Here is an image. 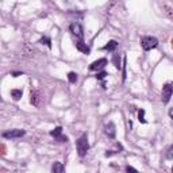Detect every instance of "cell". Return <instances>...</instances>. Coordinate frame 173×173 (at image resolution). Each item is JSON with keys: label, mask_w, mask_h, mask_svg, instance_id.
<instances>
[{"label": "cell", "mask_w": 173, "mask_h": 173, "mask_svg": "<svg viewBox=\"0 0 173 173\" xmlns=\"http://www.w3.org/2000/svg\"><path fill=\"white\" fill-rule=\"evenodd\" d=\"M77 153H79L80 157H84L86 154V152L89 150V143H88V137H86V134H83L81 137L77 139Z\"/></svg>", "instance_id": "obj_1"}, {"label": "cell", "mask_w": 173, "mask_h": 173, "mask_svg": "<svg viewBox=\"0 0 173 173\" xmlns=\"http://www.w3.org/2000/svg\"><path fill=\"white\" fill-rule=\"evenodd\" d=\"M69 30H70L72 35L76 37V39L79 41H84V31H83V26L79 22H73L69 26Z\"/></svg>", "instance_id": "obj_2"}, {"label": "cell", "mask_w": 173, "mask_h": 173, "mask_svg": "<svg viewBox=\"0 0 173 173\" xmlns=\"http://www.w3.org/2000/svg\"><path fill=\"white\" fill-rule=\"evenodd\" d=\"M141 45H142V49L143 50H152V49L157 47L158 46V39L154 38V37H143L141 39Z\"/></svg>", "instance_id": "obj_3"}, {"label": "cell", "mask_w": 173, "mask_h": 173, "mask_svg": "<svg viewBox=\"0 0 173 173\" xmlns=\"http://www.w3.org/2000/svg\"><path fill=\"white\" fill-rule=\"evenodd\" d=\"M50 135L54 138V139L58 141V142H68V137H66V135H62V127L61 126H57L56 129L51 130Z\"/></svg>", "instance_id": "obj_4"}, {"label": "cell", "mask_w": 173, "mask_h": 173, "mask_svg": "<svg viewBox=\"0 0 173 173\" xmlns=\"http://www.w3.org/2000/svg\"><path fill=\"white\" fill-rule=\"evenodd\" d=\"M173 96V86L171 84H165L162 86V102L165 103H169L171 97Z\"/></svg>", "instance_id": "obj_5"}, {"label": "cell", "mask_w": 173, "mask_h": 173, "mask_svg": "<svg viewBox=\"0 0 173 173\" xmlns=\"http://www.w3.org/2000/svg\"><path fill=\"white\" fill-rule=\"evenodd\" d=\"M26 134L24 130H21V129H15V130H10V131H5L3 132V137L4 138H21Z\"/></svg>", "instance_id": "obj_6"}, {"label": "cell", "mask_w": 173, "mask_h": 173, "mask_svg": "<svg viewBox=\"0 0 173 173\" xmlns=\"http://www.w3.org/2000/svg\"><path fill=\"white\" fill-rule=\"evenodd\" d=\"M107 65V60L106 58H99L96 61H93L91 65H89V70H100L104 66Z\"/></svg>", "instance_id": "obj_7"}, {"label": "cell", "mask_w": 173, "mask_h": 173, "mask_svg": "<svg viewBox=\"0 0 173 173\" xmlns=\"http://www.w3.org/2000/svg\"><path fill=\"white\" fill-rule=\"evenodd\" d=\"M106 134H107V137L111 138V139H114V138H115L116 131H115V125L112 122H109L108 125L106 126Z\"/></svg>", "instance_id": "obj_8"}, {"label": "cell", "mask_w": 173, "mask_h": 173, "mask_svg": "<svg viewBox=\"0 0 173 173\" xmlns=\"http://www.w3.org/2000/svg\"><path fill=\"white\" fill-rule=\"evenodd\" d=\"M76 47H77V50L83 51V53H85V54H89V47L86 46V43H84V41H77Z\"/></svg>", "instance_id": "obj_9"}, {"label": "cell", "mask_w": 173, "mask_h": 173, "mask_svg": "<svg viewBox=\"0 0 173 173\" xmlns=\"http://www.w3.org/2000/svg\"><path fill=\"white\" fill-rule=\"evenodd\" d=\"M51 172L53 173H62V172H65V166L62 165L61 162H54L53 166H51Z\"/></svg>", "instance_id": "obj_10"}, {"label": "cell", "mask_w": 173, "mask_h": 173, "mask_svg": "<svg viewBox=\"0 0 173 173\" xmlns=\"http://www.w3.org/2000/svg\"><path fill=\"white\" fill-rule=\"evenodd\" d=\"M118 47V42L116 41H109L107 45L103 47V50H107V51H114L115 49Z\"/></svg>", "instance_id": "obj_11"}, {"label": "cell", "mask_w": 173, "mask_h": 173, "mask_svg": "<svg viewBox=\"0 0 173 173\" xmlns=\"http://www.w3.org/2000/svg\"><path fill=\"white\" fill-rule=\"evenodd\" d=\"M22 95H23L22 89H12V91H11V97H12L14 100H19L22 97Z\"/></svg>", "instance_id": "obj_12"}, {"label": "cell", "mask_w": 173, "mask_h": 173, "mask_svg": "<svg viewBox=\"0 0 173 173\" xmlns=\"http://www.w3.org/2000/svg\"><path fill=\"white\" fill-rule=\"evenodd\" d=\"M112 62H114L115 68H116L118 70L122 68V65H120V56H119V54H114V56H112Z\"/></svg>", "instance_id": "obj_13"}, {"label": "cell", "mask_w": 173, "mask_h": 173, "mask_svg": "<svg viewBox=\"0 0 173 173\" xmlns=\"http://www.w3.org/2000/svg\"><path fill=\"white\" fill-rule=\"evenodd\" d=\"M68 80L70 84H76L77 80H79V77H77V73H74V72H69L68 73Z\"/></svg>", "instance_id": "obj_14"}, {"label": "cell", "mask_w": 173, "mask_h": 173, "mask_svg": "<svg viewBox=\"0 0 173 173\" xmlns=\"http://www.w3.org/2000/svg\"><path fill=\"white\" fill-rule=\"evenodd\" d=\"M138 120L141 123H146V119H145V109H139L138 111Z\"/></svg>", "instance_id": "obj_15"}, {"label": "cell", "mask_w": 173, "mask_h": 173, "mask_svg": "<svg viewBox=\"0 0 173 173\" xmlns=\"http://www.w3.org/2000/svg\"><path fill=\"white\" fill-rule=\"evenodd\" d=\"M39 42H41V43H45L47 47H51V41H50V38H49V37H42Z\"/></svg>", "instance_id": "obj_16"}, {"label": "cell", "mask_w": 173, "mask_h": 173, "mask_svg": "<svg viewBox=\"0 0 173 173\" xmlns=\"http://www.w3.org/2000/svg\"><path fill=\"white\" fill-rule=\"evenodd\" d=\"M106 76H107V72L102 70V72H97L96 76H95V77H96L97 80H104V77H106Z\"/></svg>", "instance_id": "obj_17"}, {"label": "cell", "mask_w": 173, "mask_h": 173, "mask_svg": "<svg viewBox=\"0 0 173 173\" xmlns=\"http://www.w3.org/2000/svg\"><path fill=\"white\" fill-rule=\"evenodd\" d=\"M168 158H171V160H173V145L169 148L168 150Z\"/></svg>", "instance_id": "obj_18"}, {"label": "cell", "mask_w": 173, "mask_h": 173, "mask_svg": "<svg viewBox=\"0 0 173 173\" xmlns=\"http://www.w3.org/2000/svg\"><path fill=\"white\" fill-rule=\"evenodd\" d=\"M126 171L127 172H137V169L132 168V166H126Z\"/></svg>", "instance_id": "obj_19"}, {"label": "cell", "mask_w": 173, "mask_h": 173, "mask_svg": "<svg viewBox=\"0 0 173 173\" xmlns=\"http://www.w3.org/2000/svg\"><path fill=\"white\" fill-rule=\"evenodd\" d=\"M21 74H22L21 72H14V73H12V76H14V77H18V76H21Z\"/></svg>", "instance_id": "obj_20"}, {"label": "cell", "mask_w": 173, "mask_h": 173, "mask_svg": "<svg viewBox=\"0 0 173 173\" xmlns=\"http://www.w3.org/2000/svg\"><path fill=\"white\" fill-rule=\"evenodd\" d=\"M169 116H171V119L173 120V108L169 109Z\"/></svg>", "instance_id": "obj_21"}]
</instances>
